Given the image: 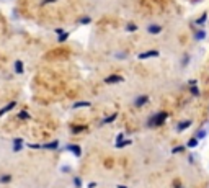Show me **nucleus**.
<instances>
[{
    "label": "nucleus",
    "mask_w": 209,
    "mask_h": 188,
    "mask_svg": "<svg viewBox=\"0 0 209 188\" xmlns=\"http://www.w3.org/2000/svg\"><path fill=\"white\" fill-rule=\"evenodd\" d=\"M21 147H23V139H20V137L13 139V152L21 151Z\"/></svg>",
    "instance_id": "423d86ee"
},
{
    "label": "nucleus",
    "mask_w": 209,
    "mask_h": 188,
    "mask_svg": "<svg viewBox=\"0 0 209 188\" xmlns=\"http://www.w3.org/2000/svg\"><path fill=\"white\" fill-rule=\"evenodd\" d=\"M62 172H70V169H69V165H64V167H62Z\"/></svg>",
    "instance_id": "72a5a7b5"
},
{
    "label": "nucleus",
    "mask_w": 209,
    "mask_h": 188,
    "mask_svg": "<svg viewBox=\"0 0 209 188\" xmlns=\"http://www.w3.org/2000/svg\"><path fill=\"white\" fill-rule=\"evenodd\" d=\"M126 31H129V33L137 31V25H136V23H127V25H126Z\"/></svg>",
    "instance_id": "aec40b11"
},
{
    "label": "nucleus",
    "mask_w": 209,
    "mask_h": 188,
    "mask_svg": "<svg viewBox=\"0 0 209 188\" xmlns=\"http://www.w3.org/2000/svg\"><path fill=\"white\" fill-rule=\"evenodd\" d=\"M188 62H190V54H183V59H182V65L185 67V65H188Z\"/></svg>",
    "instance_id": "393cba45"
},
{
    "label": "nucleus",
    "mask_w": 209,
    "mask_h": 188,
    "mask_svg": "<svg viewBox=\"0 0 209 188\" xmlns=\"http://www.w3.org/2000/svg\"><path fill=\"white\" fill-rule=\"evenodd\" d=\"M96 187V183L95 182H92V183H88V188H95Z\"/></svg>",
    "instance_id": "f704fd0d"
},
{
    "label": "nucleus",
    "mask_w": 209,
    "mask_h": 188,
    "mask_svg": "<svg viewBox=\"0 0 209 188\" xmlns=\"http://www.w3.org/2000/svg\"><path fill=\"white\" fill-rule=\"evenodd\" d=\"M182 152H185V147H183V146H176V147L172 149V154H182Z\"/></svg>",
    "instance_id": "5701e85b"
},
{
    "label": "nucleus",
    "mask_w": 209,
    "mask_h": 188,
    "mask_svg": "<svg viewBox=\"0 0 209 188\" xmlns=\"http://www.w3.org/2000/svg\"><path fill=\"white\" fill-rule=\"evenodd\" d=\"M59 147V141H52V142H47V144H43V149H51V151H54V149Z\"/></svg>",
    "instance_id": "f8f14e48"
},
{
    "label": "nucleus",
    "mask_w": 209,
    "mask_h": 188,
    "mask_svg": "<svg viewBox=\"0 0 209 188\" xmlns=\"http://www.w3.org/2000/svg\"><path fill=\"white\" fill-rule=\"evenodd\" d=\"M74 185L77 188L82 187V178H80V177H74Z\"/></svg>",
    "instance_id": "cd10ccee"
},
{
    "label": "nucleus",
    "mask_w": 209,
    "mask_h": 188,
    "mask_svg": "<svg viewBox=\"0 0 209 188\" xmlns=\"http://www.w3.org/2000/svg\"><path fill=\"white\" fill-rule=\"evenodd\" d=\"M173 188H185V187L182 185V182H180V180H175V182H173Z\"/></svg>",
    "instance_id": "c756f323"
},
{
    "label": "nucleus",
    "mask_w": 209,
    "mask_h": 188,
    "mask_svg": "<svg viewBox=\"0 0 209 188\" xmlns=\"http://www.w3.org/2000/svg\"><path fill=\"white\" fill-rule=\"evenodd\" d=\"M90 22H92V18H90V16H83V18H80V20H79L80 25H88Z\"/></svg>",
    "instance_id": "b1692460"
},
{
    "label": "nucleus",
    "mask_w": 209,
    "mask_h": 188,
    "mask_svg": "<svg viewBox=\"0 0 209 188\" xmlns=\"http://www.w3.org/2000/svg\"><path fill=\"white\" fill-rule=\"evenodd\" d=\"M160 56V53L157 49H150V51H145V53H141L139 54V59H142V61H144V59H149V57H159Z\"/></svg>",
    "instance_id": "f03ea898"
},
{
    "label": "nucleus",
    "mask_w": 209,
    "mask_h": 188,
    "mask_svg": "<svg viewBox=\"0 0 209 188\" xmlns=\"http://www.w3.org/2000/svg\"><path fill=\"white\" fill-rule=\"evenodd\" d=\"M64 33V30H62V28H56V34H62Z\"/></svg>",
    "instance_id": "2f4dec72"
},
{
    "label": "nucleus",
    "mask_w": 209,
    "mask_h": 188,
    "mask_svg": "<svg viewBox=\"0 0 209 188\" xmlns=\"http://www.w3.org/2000/svg\"><path fill=\"white\" fill-rule=\"evenodd\" d=\"M191 126V120H185V121H180L178 124H176V129L178 131H185L186 128Z\"/></svg>",
    "instance_id": "0eeeda50"
},
{
    "label": "nucleus",
    "mask_w": 209,
    "mask_h": 188,
    "mask_svg": "<svg viewBox=\"0 0 209 188\" xmlns=\"http://www.w3.org/2000/svg\"><path fill=\"white\" fill-rule=\"evenodd\" d=\"M196 137H198V139H204V137H206V131H204V129H199V131L196 133Z\"/></svg>",
    "instance_id": "bb28decb"
},
{
    "label": "nucleus",
    "mask_w": 209,
    "mask_h": 188,
    "mask_svg": "<svg viewBox=\"0 0 209 188\" xmlns=\"http://www.w3.org/2000/svg\"><path fill=\"white\" fill-rule=\"evenodd\" d=\"M190 92H191V95H194V97H199V93H201L196 85H190Z\"/></svg>",
    "instance_id": "412c9836"
},
{
    "label": "nucleus",
    "mask_w": 209,
    "mask_h": 188,
    "mask_svg": "<svg viewBox=\"0 0 209 188\" xmlns=\"http://www.w3.org/2000/svg\"><path fill=\"white\" fill-rule=\"evenodd\" d=\"M116 188H127V187H126V185H118Z\"/></svg>",
    "instance_id": "c9c22d12"
},
{
    "label": "nucleus",
    "mask_w": 209,
    "mask_h": 188,
    "mask_svg": "<svg viewBox=\"0 0 209 188\" xmlns=\"http://www.w3.org/2000/svg\"><path fill=\"white\" fill-rule=\"evenodd\" d=\"M147 102H149V97L147 95H141V97H137V98L134 100V105L136 106H144Z\"/></svg>",
    "instance_id": "39448f33"
},
{
    "label": "nucleus",
    "mask_w": 209,
    "mask_h": 188,
    "mask_svg": "<svg viewBox=\"0 0 209 188\" xmlns=\"http://www.w3.org/2000/svg\"><path fill=\"white\" fill-rule=\"evenodd\" d=\"M123 80H124L123 75H118V74H111V75H108V77L105 79L106 83H121Z\"/></svg>",
    "instance_id": "7ed1b4c3"
},
{
    "label": "nucleus",
    "mask_w": 209,
    "mask_h": 188,
    "mask_svg": "<svg viewBox=\"0 0 209 188\" xmlns=\"http://www.w3.org/2000/svg\"><path fill=\"white\" fill-rule=\"evenodd\" d=\"M12 180V175H2L0 177V183H8Z\"/></svg>",
    "instance_id": "a878e982"
},
{
    "label": "nucleus",
    "mask_w": 209,
    "mask_h": 188,
    "mask_svg": "<svg viewBox=\"0 0 209 188\" xmlns=\"http://www.w3.org/2000/svg\"><path fill=\"white\" fill-rule=\"evenodd\" d=\"M131 142L132 141H127V139H126V141H118L116 142V149H123V147H126V146H129Z\"/></svg>",
    "instance_id": "6ab92c4d"
},
{
    "label": "nucleus",
    "mask_w": 209,
    "mask_h": 188,
    "mask_svg": "<svg viewBox=\"0 0 209 188\" xmlns=\"http://www.w3.org/2000/svg\"><path fill=\"white\" fill-rule=\"evenodd\" d=\"M18 118H20V120H30V113H28L26 110H21L18 113Z\"/></svg>",
    "instance_id": "4be33fe9"
},
{
    "label": "nucleus",
    "mask_w": 209,
    "mask_h": 188,
    "mask_svg": "<svg viewBox=\"0 0 209 188\" xmlns=\"http://www.w3.org/2000/svg\"><path fill=\"white\" fill-rule=\"evenodd\" d=\"M67 149L75 155V157H80V155H82V147H80V146H77V144H69Z\"/></svg>",
    "instance_id": "20e7f679"
},
{
    "label": "nucleus",
    "mask_w": 209,
    "mask_h": 188,
    "mask_svg": "<svg viewBox=\"0 0 209 188\" xmlns=\"http://www.w3.org/2000/svg\"><path fill=\"white\" fill-rule=\"evenodd\" d=\"M116 116H118V114L114 113V114H111V116H106V118H103L102 124H108V123H113V121L116 120Z\"/></svg>",
    "instance_id": "a211bd4d"
},
{
    "label": "nucleus",
    "mask_w": 209,
    "mask_h": 188,
    "mask_svg": "<svg viewBox=\"0 0 209 188\" xmlns=\"http://www.w3.org/2000/svg\"><path fill=\"white\" fill-rule=\"evenodd\" d=\"M199 144V139L196 137V136H194L193 139H190V141H188V144H186V147H190V149H193V147H196V146Z\"/></svg>",
    "instance_id": "2eb2a0df"
},
{
    "label": "nucleus",
    "mask_w": 209,
    "mask_h": 188,
    "mask_svg": "<svg viewBox=\"0 0 209 188\" xmlns=\"http://www.w3.org/2000/svg\"><path fill=\"white\" fill-rule=\"evenodd\" d=\"M23 71H25V65H23V62H21V61H16V62H15V72L21 75Z\"/></svg>",
    "instance_id": "ddd939ff"
},
{
    "label": "nucleus",
    "mask_w": 209,
    "mask_h": 188,
    "mask_svg": "<svg viewBox=\"0 0 209 188\" xmlns=\"http://www.w3.org/2000/svg\"><path fill=\"white\" fill-rule=\"evenodd\" d=\"M87 106H90V102H77V103L72 105L74 110H77V108H87Z\"/></svg>",
    "instance_id": "f3484780"
},
{
    "label": "nucleus",
    "mask_w": 209,
    "mask_h": 188,
    "mask_svg": "<svg viewBox=\"0 0 209 188\" xmlns=\"http://www.w3.org/2000/svg\"><path fill=\"white\" fill-rule=\"evenodd\" d=\"M123 137H124V134L119 133V134H118V137H116V141H123Z\"/></svg>",
    "instance_id": "473e14b6"
},
{
    "label": "nucleus",
    "mask_w": 209,
    "mask_h": 188,
    "mask_svg": "<svg viewBox=\"0 0 209 188\" xmlns=\"http://www.w3.org/2000/svg\"><path fill=\"white\" fill-rule=\"evenodd\" d=\"M28 147H30V149H41L43 146H41V144H33V142H30V144H28Z\"/></svg>",
    "instance_id": "c85d7f7f"
},
{
    "label": "nucleus",
    "mask_w": 209,
    "mask_h": 188,
    "mask_svg": "<svg viewBox=\"0 0 209 188\" xmlns=\"http://www.w3.org/2000/svg\"><path fill=\"white\" fill-rule=\"evenodd\" d=\"M16 106V102H10L8 103V105H5V106H3L2 108V110H0V116H3V114H5L7 113V111H10V110H13V108H15Z\"/></svg>",
    "instance_id": "1a4fd4ad"
},
{
    "label": "nucleus",
    "mask_w": 209,
    "mask_h": 188,
    "mask_svg": "<svg viewBox=\"0 0 209 188\" xmlns=\"http://www.w3.org/2000/svg\"><path fill=\"white\" fill-rule=\"evenodd\" d=\"M147 31H149L150 34H160V33H162V26H159V25H150V26L147 28Z\"/></svg>",
    "instance_id": "9d476101"
},
{
    "label": "nucleus",
    "mask_w": 209,
    "mask_h": 188,
    "mask_svg": "<svg viewBox=\"0 0 209 188\" xmlns=\"http://www.w3.org/2000/svg\"><path fill=\"white\" fill-rule=\"evenodd\" d=\"M85 129H87V126H83V124H75V126L70 128L72 134H80V133H83Z\"/></svg>",
    "instance_id": "6e6552de"
},
{
    "label": "nucleus",
    "mask_w": 209,
    "mask_h": 188,
    "mask_svg": "<svg viewBox=\"0 0 209 188\" xmlns=\"http://www.w3.org/2000/svg\"><path fill=\"white\" fill-rule=\"evenodd\" d=\"M69 36H70V33H69V31H64L62 34H59V36H57V41H59V43H64V41L69 39Z\"/></svg>",
    "instance_id": "dca6fc26"
},
{
    "label": "nucleus",
    "mask_w": 209,
    "mask_h": 188,
    "mask_svg": "<svg viewBox=\"0 0 209 188\" xmlns=\"http://www.w3.org/2000/svg\"><path fill=\"white\" fill-rule=\"evenodd\" d=\"M167 118H168V113H167V111H159V113H155L152 118H149L147 126L149 128H159V126H162V124L165 123Z\"/></svg>",
    "instance_id": "f257e3e1"
},
{
    "label": "nucleus",
    "mask_w": 209,
    "mask_h": 188,
    "mask_svg": "<svg viewBox=\"0 0 209 188\" xmlns=\"http://www.w3.org/2000/svg\"><path fill=\"white\" fill-rule=\"evenodd\" d=\"M52 2H57V0H43L41 3H43V5H47V3H52Z\"/></svg>",
    "instance_id": "7c9ffc66"
},
{
    "label": "nucleus",
    "mask_w": 209,
    "mask_h": 188,
    "mask_svg": "<svg viewBox=\"0 0 209 188\" xmlns=\"http://www.w3.org/2000/svg\"><path fill=\"white\" fill-rule=\"evenodd\" d=\"M206 22H208V12H203V15H201L199 18H198L196 22H194V23H196L198 26H203Z\"/></svg>",
    "instance_id": "9b49d317"
},
{
    "label": "nucleus",
    "mask_w": 209,
    "mask_h": 188,
    "mask_svg": "<svg viewBox=\"0 0 209 188\" xmlns=\"http://www.w3.org/2000/svg\"><path fill=\"white\" fill-rule=\"evenodd\" d=\"M206 38V31L204 30H199V31H194V39H198V41H201V39H204Z\"/></svg>",
    "instance_id": "4468645a"
}]
</instances>
